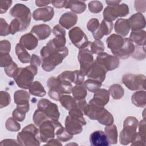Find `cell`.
Listing matches in <instances>:
<instances>
[{"mask_svg": "<svg viewBox=\"0 0 146 146\" xmlns=\"http://www.w3.org/2000/svg\"><path fill=\"white\" fill-rule=\"evenodd\" d=\"M30 63V65L38 67L40 66L41 64H42V59H41V58L39 56L35 54H32V55L31 56Z\"/></svg>", "mask_w": 146, "mask_h": 146, "instance_id": "57", "label": "cell"}, {"mask_svg": "<svg viewBox=\"0 0 146 146\" xmlns=\"http://www.w3.org/2000/svg\"><path fill=\"white\" fill-rule=\"evenodd\" d=\"M10 14L13 17L18 19L21 22L23 31L30 25L31 13L30 9L22 3L15 4L10 10Z\"/></svg>", "mask_w": 146, "mask_h": 146, "instance_id": "8", "label": "cell"}, {"mask_svg": "<svg viewBox=\"0 0 146 146\" xmlns=\"http://www.w3.org/2000/svg\"><path fill=\"white\" fill-rule=\"evenodd\" d=\"M102 85V82L92 79H88L84 82V86L91 92H95L100 88Z\"/></svg>", "mask_w": 146, "mask_h": 146, "instance_id": "38", "label": "cell"}, {"mask_svg": "<svg viewBox=\"0 0 146 146\" xmlns=\"http://www.w3.org/2000/svg\"><path fill=\"white\" fill-rule=\"evenodd\" d=\"M88 7L90 12L97 14L102 10L103 6L102 3L99 1H92L89 2L88 4Z\"/></svg>", "mask_w": 146, "mask_h": 146, "instance_id": "43", "label": "cell"}, {"mask_svg": "<svg viewBox=\"0 0 146 146\" xmlns=\"http://www.w3.org/2000/svg\"><path fill=\"white\" fill-rule=\"evenodd\" d=\"M108 91L113 99L117 100L123 98L124 90L123 87L119 84H113L110 86Z\"/></svg>", "mask_w": 146, "mask_h": 146, "instance_id": "36", "label": "cell"}, {"mask_svg": "<svg viewBox=\"0 0 146 146\" xmlns=\"http://www.w3.org/2000/svg\"><path fill=\"white\" fill-rule=\"evenodd\" d=\"M139 132L137 133L143 139L145 140V120L144 118L139 123Z\"/></svg>", "mask_w": 146, "mask_h": 146, "instance_id": "56", "label": "cell"}, {"mask_svg": "<svg viewBox=\"0 0 146 146\" xmlns=\"http://www.w3.org/2000/svg\"><path fill=\"white\" fill-rule=\"evenodd\" d=\"M145 76L143 74H124L122 77V82L127 88L131 91L145 90Z\"/></svg>", "mask_w": 146, "mask_h": 146, "instance_id": "9", "label": "cell"}, {"mask_svg": "<svg viewBox=\"0 0 146 146\" xmlns=\"http://www.w3.org/2000/svg\"><path fill=\"white\" fill-rule=\"evenodd\" d=\"M55 135L56 136L57 139L60 141L62 142H66L69 141L73 137V135L70 134L66 129V128H64L62 125L56 129Z\"/></svg>", "mask_w": 146, "mask_h": 146, "instance_id": "37", "label": "cell"}, {"mask_svg": "<svg viewBox=\"0 0 146 146\" xmlns=\"http://www.w3.org/2000/svg\"><path fill=\"white\" fill-rule=\"evenodd\" d=\"M12 116L17 121H22L25 119L26 113L19 111L17 108H15L12 112Z\"/></svg>", "mask_w": 146, "mask_h": 146, "instance_id": "54", "label": "cell"}, {"mask_svg": "<svg viewBox=\"0 0 146 146\" xmlns=\"http://www.w3.org/2000/svg\"><path fill=\"white\" fill-rule=\"evenodd\" d=\"M49 119L46 115L41 111L37 109L34 113L33 116V120L35 124L39 127L43 121Z\"/></svg>", "mask_w": 146, "mask_h": 146, "instance_id": "42", "label": "cell"}, {"mask_svg": "<svg viewBox=\"0 0 146 146\" xmlns=\"http://www.w3.org/2000/svg\"><path fill=\"white\" fill-rule=\"evenodd\" d=\"M5 127L9 131L18 132L21 129V125L13 117H9L6 121Z\"/></svg>", "mask_w": 146, "mask_h": 146, "instance_id": "40", "label": "cell"}, {"mask_svg": "<svg viewBox=\"0 0 146 146\" xmlns=\"http://www.w3.org/2000/svg\"><path fill=\"white\" fill-rule=\"evenodd\" d=\"M78 21V16L72 12H66L60 17L59 23L63 28L70 29L75 25Z\"/></svg>", "mask_w": 146, "mask_h": 146, "instance_id": "25", "label": "cell"}, {"mask_svg": "<svg viewBox=\"0 0 146 146\" xmlns=\"http://www.w3.org/2000/svg\"><path fill=\"white\" fill-rule=\"evenodd\" d=\"M59 101L61 105L67 111H70L76 106V100L70 95H62Z\"/></svg>", "mask_w": 146, "mask_h": 146, "instance_id": "35", "label": "cell"}, {"mask_svg": "<svg viewBox=\"0 0 146 146\" xmlns=\"http://www.w3.org/2000/svg\"><path fill=\"white\" fill-rule=\"evenodd\" d=\"M0 94V108H2L9 105L11 102V98L10 94L6 91H1Z\"/></svg>", "mask_w": 146, "mask_h": 146, "instance_id": "46", "label": "cell"}, {"mask_svg": "<svg viewBox=\"0 0 146 146\" xmlns=\"http://www.w3.org/2000/svg\"><path fill=\"white\" fill-rule=\"evenodd\" d=\"M48 94L50 98L56 101H59L63 95V94L60 91L54 88H49Z\"/></svg>", "mask_w": 146, "mask_h": 146, "instance_id": "52", "label": "cell"}, {"mask_svg": "<svg viewBox=\"0 0 146 146\" xmlns=\"http://www.w3.org/2000/svg\"><path fill=\"white\" fill-rule=\"evenodd\" d=\"M68 36L72 43L79 49L87 47L90 43L86 34L79 27L71 29L68 32Z\"/></svg>", "mask_w": 146, "mask_h": 146, "instance_id": "13", "label": "cell"}, {"mask_svg": "<svg viewBox=\"0 0 146 146\" xmlns=\"http://www.w3.org/2000/svg\"><path fill=\"white\" fill-rule=\"evenodd\" d=\"M62 126L58 120L48 119L43 121L39 126V139L41 142L47 143L54 138L56 129Z\"/></svg>", "mask_w": 146, "mask_h": 146, "instance_id": "7", "label": "cell"}, {"mask_svg": "<svg viewBox=\"0 0 146 146\" xmlns=\"http://www.w3.org/2000/svg\"><path fill=\"white\" fill-rule=\"evenodd\" d=\"M30 33L34 35L38 40H44L50 35L51 29L48 25L40 24L34 26Z\"/></svg>", "mask_w": 146, "mask_h": 146, "instance_id": "23", "label": "cell"}, {"mask_svg": "<svg viewBox=\"0 0 146 146\" xmlns=\"http://www.w3.org/2000/svg\"><path fill=\"white\" fill-rule=\"evenodd\" d=\"M19 43L26 49L33 50L37 47L38 39L34 35L29 33L23 35L21 37Z\"/></svg>", "mask_w": 146, "mask_h": 146, "instance_id": "24", "label": "cell"}, {"mask_svg": "<svg viewBox=\"0 0 146 146\" xmlns=\"http://www.w3.org/2000/svg\"><path fill=\"white\" fill-rule=\"evenodd\" d=\"M15 53L19 61L22 63H28L30 62L31 56L25 48L19 43L15 46Z\"/></svg>", "mask_w": 146, "mask_h": 146, "instance_id": "32", "label": "cell"}, {"mask_svg": "<svg viewBox=\"0 0 146 146\" xmlns=\"http://www.w3.org/2000/svg\"><path fill=\"white\" fill-rule=\"evenodd\" d=\"M129 13V7L125 3L106 7L103 11L104 19L112 22L118 17H125Z\"/></svg>", "mask_w": 146, "mask_h": 146, "instance_id": "10", "label": "cell"}, {"mask_svg": "<svg viewBox=\"0 0 146 146\" xmlns=\"http://www.w3.org/2000/svg\"><path fill=\"white\" fill-rule=\"evenodd\" d=\"M30 94L25 90H17L14 94V103L17 105H23L29 104V100L30 99Z\"/></svg>", "mask_w": 146, "mask_h": 146, "instance_id": "31", "label": "cell"}, {"mask_svg": "<svg viewBox=\"0 0 146 146\" xmlns=\"http://www.w3.org/2000/svg\"><path fill=\"white\" fill-rule=\"evenodd\" d=\"M52 5L58 9H61L65 6L66 1H52Z\"/></svg>", "mask_w": 146, "mask_h": 146, "instance_id": "60", "label": "cell"}, {"mask_svg": "<svg viewBox=\"0 0 146 146\" xmlns=\"http://www.w3.org/2000/svg\"><path fill=\"white\" fill-rule=\"evenodd\" d=\"M17 140L19 145H40V140L38 129L34 124H29L25 126L22 130L18 133Z\"/></svg>", "mask_w": 146, "mask_h": 146, "instance_id": "4", "label": "cell"}, {"mask_svg": "<svg viewBox=\"0 0 146 146\" xmlns=\"http://www.w3.org/2000/svg\"><path fill=\"white\" fill-rule=\"evenodd\" d=\"M145 36L146 33L145 30L132 31L130 34L129 38L133 42L134 44L143 46L145 45Z\"/></svg>", "mask_w": 146, "mask_h": 146, "instance_id": "30", "label": "cell"}, {"mask_svg": "<svg viewBox=\"0 0 146 146\" xmlns=\"http://www.w3.org/2000/svg\"><path fill=\"white\" fill-rule=\"evenodd\" d=\"M11 34L10 25H8L5 19L3 18H0V35L6 36Z\"/></svg>", "mask_w": 146, "mask_h": 146, "instance_id": "47", "label": "cell"}, {"mask_svg": "<svg viewBox=\"0 0 146 146\" xmlns=\"http://www.w3.org/2000/svg\"><path fill=\"white\" fill-rule=\"evenodd\" d=\"M52 1H40V0H37L35 1V4L37 6L39 7H42L48 5V4L51 3Z\"/></svg>", "mask_w": 146, "mask_h": 146, "instance_id": "62", "label": "cell"}, {"mask_svg": "<svg viewBox=\"0 0 146 146\" xmlns=\"http://www.w3.org/2000/svg\"><path fill=\"white\" fill-rule=\"evenodd\" d=\"M113 26L112 22L103 19L100 24L99 28L92 33L94 38L95 40H100L104 35H109L112 30Z\"/></svg>", "mask_w": 146, "mask_h": 146, "instance_id": "20", "label": "cell"}, {"mask_svg": "<svg viewBox=\"0 0 146 146\" xmlns=\"http://www.w3.org/2000/svg\"><path fill=\"white\" fill-rule=\"evenodd\" d=\"M90 144L94 146H107L110 145L105 132L100 130L95 131L90 135Z\"/></svg>", "mask_w": 146, "mask_h": 146, "instance_id": "22", "label": "cell"}, {"mask_svg": "<svg viewBox=\"0 0 146 146\" xmlns=\"http://www.w3.org/2000/svg\"><path fill=\"white\" fill-rule=\"evenodd\" d=\"M104 132L107 136L110 145L116 144L117 143V130L115 124L107 125L104 128Z\"/></svg>", "mask_w": 146, "mask_h": 146, "instance_id": "28", "label": "cell"}, {"mask_svg": "<svg viewBox=\"0 0 146 146\" xmlns=\"http://www.w3.org/2000/svg\"><path fill=\"white\" fill-rule=\"evenodd\" d=\"M84 115L91 120H96L102 125L107 126L113 123L112 115L104 107L89 103L84 111Z\"/></svg>", "mask_w": 146, "mask_h": 146, "instance_id": "2", "label": "cell"}, {"mask_svg": "<svg viewBox=\"0 0 146 146\" xmlns=\"http://www.w3.org/2000/svg\"><path fill=\"white\" fill-rule=\"evenodd\" d=\"M46 145H62V144L58 139H52L47 141Z\"/></svg>", "mask_w": 146, "mask_h": 146, "instance_id": "61", "label": "cell"}, {"mask_svg": "<svg viewBox=\"0 0 146 146\" xmlns=\"http://www.w3.org/2000/svg\"><path fill=\"white\" fill-rule=\"evenodd\" d=\"M68 54V50L67 47L58 48L53 44L52 39L50 40L40 51L43 70L47 72L52 71L63 62Z\"/></svg>", "mask_w": 146, "mask_h": 146, "instance_id": "1", "label": "cell"}, {"mask_svg": "<svg viewBox=\"0 0 146 146\" xmlns=\"http://www.w3.org/2000/svg\"><path fill=\"white\" fill-rule=\"evenodd\" d=\"M145 46H138L135 44V50L131 55L132 57L138 60H144L145 58Z\"/></svg>", "mask_w": 146, "mask_h": 146, "instance_id": "41", "label": "cell"}, {"mask_svg": "<svg viewBox=\"0 0 146 146\" xmlns=\"http://www.w3.org/2000/svg\"><path fill=\"white\" fill-rule=\"evenodd\" d=\"M139 125L138 120L133 116L127 117L123 122V129L119 135V141L122 145H128L135 139L136 129Z\"/></svg>", "mask_w": 146, "mask_h": 146, "instance_id": "5", "label": "cell"}, {"mask_svg": "<svg viewBox=\"0 0 146 146\" xmlns=\"http://www.w3.org/2000/svg\"><path fill=\"white\" fill-rule=\"evenodd\" d=\"M106 2L109 6H113L118 5L121 2V1H106Z\"/></svg>", "mask_w": 146, "mask_h": 146, "instance_id": "63", "label": "cell"}, {"mask_svg": "<svg viewBox=\"0 0 146 146\" xmlns=\"http://www.w3.org/2000/svg\"><path fill=\"white\" fill-rule=\"evenodd\" d=\"M18 68H19L16 63L13 61V62L10 65L6 67H4V71L8 76L13 78V76L18 71Z\"/></svg>", "mask_w": 146, "mask_h": 146, "instance_id": "48", "label": "cell"}, {"mask_svg": "<svg viewBox=\"0 0 146 146\" xmlns=\"http://www.w3.org/2000/svg\"><path fill=\"white\" fill-rule=\"evenodd\" d=\"M10 29L11 35H14L18 31H22V25L19 20L17 18L13 19L10 24Z\"/></svg>", "mask_w": 146, "mask_h": 146, "instance_id": "44", "label": "cell"}, {"mask_svg": "<svg viewBox=\"0 0 146 146\" xmlns=\"http://www.w3.org/2000/svg\"><path fill=\"white\" fill-rule=\"evenodd\" d=\"M110 94L108 90L100 88L94 93L93 98L90 100L89 103L104 107L110 100Z\"/></svg>", "mask_w": 146, "mask_h": 146, "instance_id": "19", "label": "cell"}, {"mask_svg": "<svg viewBox=\"0 0 146 146\" xmlns=\"http://www.w3.org/2000/svg\"><path fill=\"white\" fill-rule=\"evenodd\" d=\"M1 14L6 13L12 5V1H1Z\"/></svg>", "mask_w": 146, "mask_h": 146, "instance_id": "58", "label": "cell"}, {"mask_svg": "<svg viewBox=\"0 0 146 146\" xmlns=\"http://www.w3.org/2000/svg\"><path fill=\"white\" fill-rule=\"evenodd\" d=\"M38 109L42 111L50 120H58L60 112L58 106L47 99H40L37 104Z\"/></svg>", "mask_w": 146, "mask_h": 146, "instance_id": "12", "label": "cell"}, {"mask_svg": "<svg viewBox=\"0 0 146 146\" xmlns=\"http://www.w3.org/2000/svg\"><path fill=\"white\" fill-rule=\"evenodd\" d=\"M12 62V58L9 54H0V66L1 67H6Z\"/></svg>", "mask_w": 146, "mask_h": 146, "instance_id": "49", "label": "cell"}, {"mask_svg": "<svg viewBox=\"0 0 146 146\" xmlns=\"http://www.w3.org/2000/svg\"><path fill=\"white\" fill-rule=\"evenodd\" d=\"M11 50V43L7 40L0 42V54H9Z\"/></svg>", "mask_w": 146, "mask_h": 146, "instance_id": "51", "label": "cell"}, {"mask_svg": "<svg viewBox=\"0 0 146 146\" xmlns=\"http://www.w3.org/2000/svg\"><path fill=\"white\" fill-rule=\"evenodd\" d=\"M54 15V11L52 7L46 6L38 8L34 11L33 18L35 21L48 22L52 19Z\"/></svg>", "mask_w": 146, "mask_h": 146, "instance_id": "16", "label": "cell"}, {"mask_svg": "<svg viewBox=\"0 0 146 146\" xmlns=\"http://www.w3.org/2000/svg\"><path fill=\"white\" fill-rule=\"evenodd\" d=\"M97 63L103 66L107 71L115 70L119 66V58L115 55H111L107 52L99 54L95 60Z\"/></svg>", "mask_w": 146, "mask_h": 146, "instance_id": "14", "label": "cell"}, {"mask_svg": "<svg viewBox=\"0 0 146 146\" xmlns=\"http://www.w3.org/2000/svg\"><path fill=\"white\" fill-rule=\"evenodd\" d=\"M128 21L132 31L141 30L145 27V19L142 13H137L133 14Z\"/></svg>", "mask_w": 146, "mask_h": 146, "instance_id": "21", "label": "cell"}, {"mask_svg": "<svg viewBox=\"0 0 146 146\" xmlns=\"http://www.w3.org/2000/svg\"><path fill=\"white\" fill-rule=\"evenodd\" d=\"M65 8L70 9L74 14H81L86 9V5L84 1H66Z\"/></svg>", "mask_w": 146, "mask_h": 146, "instance_id": "27", "label": "cell"}, {"mask_svg": "<svg viewBox=\"0 0 146 146\" xmlns=\"http://www.w3.org/2000/svg\"><path fill=\"white\" fill-rule=\"evenodd\" d=\"M124 42L125 38H123L121 36L116 34L111 35L106 39L107 47L111 50L113 55L121 49L124 44Z\"/></svg>", "mask_w": 146, "mask_h": 146, "instance_id": "17", "label": "cell"}, {"mask_svg": "<svg viewBox=\"0 0 146 146\" xmlns=\"http://www.w3.org/2000/svg\"><path fill=\"white\" fill-rule=\"evenodd\" d=\"M114 29L118 35L122 37L126 36L130 30V26L128 19H119L115 23Z\"/></svg>", "mask_w": 146, "mask_h": 146, "instance_id": "26", "label": "cell"}, {"mask_svg": "<svg viewBox=\"0 0 146 146\" xmlns=\"http://www.w3.org/2000/svg\"><path fill=\"white\" fill-rule=\"evenodd\" d=\"M146 1H135V10L140 13L145 12L146 10Z\"/></svg>", "mask_w": 146, "mask_h": 146, "instance_id": "53", "label": "cell"}, {"mask_svg": "<svg viewBox=\"0 0 146 146\" xmlns=\"http://www.w3.org/2000/svg\"><path fill=\"white\" fill-rule=\"evenodd\" d=\"M131 101L136 107H144L146 105L145 90H139L134 92L131 96Z\"/></svg>", "mask_w": 146, "mask_h": 146, "instance_id": "29", "label": "cell"}, {"mask_svg": "<svg viewBox=\"0 0 146 146\" xmlns=\"http://www.w3.org/2000/svg\"><path fill=\"white\" fill-rule=\"evenodd\" d=\"M89 48L92 54H97L103 52L104 50V46L100 40H95L93 42H90Z\"/></svg>", "mask_w": 146, "mask_h": 146, "instance_id": "39", "label": "cell"}, {"mask_svg": "<svg viewBox=\"0 0 146 146\" xmlns=\"http://www.w3.org/2000/svg\"><path fill=\"white\" fill-rule=\"evenodd\" d=\"M135 50V44L129 38H125L124 44L120 50L116 52L113 55L118 58L126 59L129 58Z\"/></svg>", "mask_w": 146, "mask_h": 146, "instance_id": "18", "label": "cell"}, {"mask_svg": "<svg viewBox=\"0 0 146 146\" xmlns=\"http://www.w3.org/2000/svg\"><path fill=\"white\" fill-rule=\"evenodd\" d=\"M1 145H19L17 140L15 139H4L1 141L0 143Z\"/></svg>", "mask_w": 146, "mask_h": 146, "instance_id": "59", "label": "cell"}, {"mask_svg": "<svg viewBox=\"0 0 146 146\" xmlns=\"http://www.w3.org/2000/svg\"><path fill=\"white\" fill-rule=\"evenodd\" d=\"M75 74V79L74 81V83L75 84H82L84 82V75L82 74L79 70H75L74 71Z\"/></svg>", "mask_w": 146, "mask_h": 146, "instance_id": "55", "label": "cell"}, {"mask_svg": "<svg viewBox=\"0 0 146 146\" xmlns=\"http://www.w3.org/2000/svg\"><path fill=\"white\" fill-rule=\"evenodd\" d=\"M29 91L30 94L38 97H43L46 94L43 85L38 81L33 82L29 87Z\"/></svg>", "mask_w": 146, "mask_h": 146, "instance_id": "34", "label": "cell"}, {"mask_svg": "<svg viewBox=\"0 0 146 146\" xmlns=\"http://www.w3.org/2000/svg\"><path fill=\"white\" fill-rule=\"evenodd\" d=\"M37 72L38 67L29 65L24 68H19L13 79L18 87L23 89H29Z\"/></svg>", "mask_w": 146, "mask_h": 146, "instance_id": "6", "label": "cell"}, {"mask_svg": "<svg viewBox=\"0 0 146 146\" xmlns=\"http://www.w3.org/2000/svg\"><path fill=\"white\" fill-rule=\"evenodd\" d=\"M65 128L71 135H78L83 131V126L86 124L83 112L77 107L69 111V115L65 120Z\"/></svg>", "mask_w": 146, "mask_h": 146, "instance_id": "3", "label": "cell"}, {"mask_svg": "<svg viewBox=\"0 0 146 146\" xmlns=\"http://www.w3.org/2000/svg\"><path fill=\"white\" fill-rule=\"evenodd\" d=\"M99 26L100 23L98 19L96 18H92L88 22L87 24V28L90 31L93 33L99 28Z\"/></svg>", "mask_w": 146, "mask_h": 146, "instance_id": "50", "label": "cell"}, {"mask_svg": "<svg viewBox=\"0 0 146 146\" xmlns=\"http://www.w3.org/2000/svg\"><path fill=\"white\" fill-rule=\"evenodd\" d=\"M107 72V70L103 66L94 61L87 76L89 79L96 80L102 83L106 79Z\"/></svg>", "mask_w": 146, "mask_h": 146, "instance_id": "15", "label": "cell"}, {"mask_svg": "<svg viewBox=\"0 0 146 146\" xmlns=\"http://www.w3.org/2000/svg\"><path fill=\"white\" fill-rule=\"evenodd\" d=\"M92 55L93 54L89 48V45L86 48L80 49L79 51L78 59L80 63L79 71L84 76L87 75L90 67L94 62V57Z\"/></svg>", "mask_w": 146, "mask_h": 146, "instance_id": "11", "label": "cell"}, {"mask_svg": "<svg viewBox=\"0 0 146 146\" xmlns=\"http://www.w3.org/2000/svg\"><path fill=\"white\" fill-rule=\"evenodd\" d=\"M87 89L84 84H76L72 87L71 92L76 100L84 99L87 95Z\"/></svg>", "mask_w": 146, "mask_h": 146, "instance_id": "33", "label": "cell"}, {"mask_svg": "<svg viewBox=\"0 0 146 146\" xmlns=\"http://www.w3.org/2000/svg\"><path fill=\"white\" fill-rule=\"evenodd\" d=\"M57 78L60 80H66L70 83H74L75 79V74L74 71H64L57 76Z\"/></svg>", "mask_w": 146, "mask_h": 146, "instance_id": "45", "label": "cell"}]
</instances>
